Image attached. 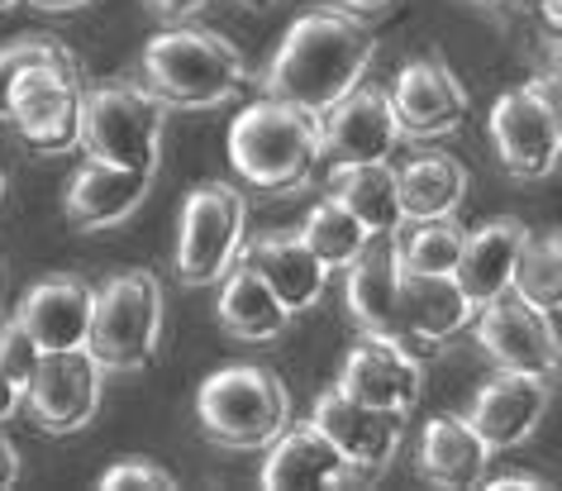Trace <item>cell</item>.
I'll return each instance as SVG.
<instances>
[{
  "label": "cell",
  "mask_w": 562,
  "mask_h": 491,
  "mask_svg": "<svg viewBox=\"0 0 562 491\" xmlns=\"http://www.w3.org/2000/svg\"><path fill=\"white\" fill-rule=\"evenodd\" d=\"M376 53V34L362 24L353 10H311L281 38L277 58L267 63L262 87L277 101H291L311 115L339 101L344 91H353L372 67Z\"/></svg>",
  "instance_id": "cell-1"
},
{
  "label": "cell",
  "mask_w": 562,
  "mask_h": 491,
  "mask_svg": "<svg viewBox=\"0 0 562 491\" xmlns=\"http://www.w3.org/2000/svg\"><path fill=\"white\" fill-rule=\"evenodd\" d=\"M229 163L258 191L286 196L311 187L315 167L325 163L319 115L291 101H277V96H262L248 110H238V120L229 124Z\"/></svg>",
  "instance_id": "cell-2"
},
{
  "label": "cell",
  "mask_w": 562,
  "mask_h": 491,
  "mask_svg": "<svg viewBox=\"0 0 562 491\" xmlns=\"http://www.w3.org/2000/svg\"><path fill=\"white\" fill-rule=\"evenodd\" d=\"M144 87L167 110H210L248 91V63L224 34L177 24L144 44Z\"/></svg>",
  "instance_id": "cell-3"
},
{
  "label": "cell",
  "mask_w": 562,
  "mask_h": 491,
  "mask_svg": "<svg viewBox=\"0 0 562 491\" xmlns=\"http://www.w3.org/2000/svg\"><path fill=\"white\" fill-rule=\"evenodd\" d=\"M195 415H201L210 444L248 454V448H267L291 425V391L272 368L234 362V368H220L201 382Z\"/></svg>",
  "instance_id": "cell-4"
},
{
  "label": "cell",
  "mask_w": 562,
  "mask_h": 491,
  "mask_svg": "<svg viewBox=\"0 0 562 491\" xmlns=\"http://www.w3.org/2000/svg\"><path fill=\"white\" fill-rule=\"evenodd\" d=\"M162 339V287L148 268H124L95 287L87 354L101 372H144Z\"/></svg>",
  "instance_id": "cell-5"
},
{
  "label": "cell",
  "mask_w": 562,
  "mask_h": 491,
  "mask_svg": "<svg viewBox=\"0 0 562 491\" xmlns=\"http://www.w3.org/2000/svg\"><path fill=\"white\" fill-rule=\"evenodd\" d=\"M167 105L138 81H105V87H81V138L87 158L115 167H144L153 172L162 153Z\"/></svg>",
  "instance_id": "cell-6"
},
{
  "label": "cell",
  "mask_w": 562,
  "mask_h": 491,
  "mask_svg": "<svg viewBox=\"0 0 562 491\" xmlns=\"http://www.w3.org/2000/svg\"><path fill=\"white\" fill-rule=\"evenodd\" d=\"M5 120L15 124L24 148L38 153V158L72 153L81 138V67L34 63L15 72L5 91Z\"/></svg>",
  "instance_id": "cell-7"
},
{
  "label": "cell",
  "mask_w": 562,
  "mask_h": 491,
  "mask_svg": "<svg viewBox=\"0 0 562 491\" xmlns=\"http://www.w3.org/2000/svg\"><path fill=\"white\" fill-rule=\"evenodd\" d=\"M491 144L501 167L515 181L553 177L562 158V115H558V77H539L496 96L491 105Z\"/></svg>",
  "instance_id": "cell-8"
},
{
  "label": "cell",
  "mask_w": 562,
  "mask_h": 491,
  "mask_svg": "<svg viewBox=\"0 0 562 491\" xmlns=\"http://www.w3.org/2000/svg\"><path fill=\"white\" fill-rule=\"evenodd\" d=\"M244 196L229 181H201L187 205H181L177 224V277L187 287H215L224 272L238 263L244 248Z\"/></svg>",
  "instance_id": "cell-9"
},
{
  "label": "cell",
  "mask_w": 562,
  "mask_h": 491,
  "mask_svg": "<svg viewBox=\"0 0 562 491\" xmlns=\"http://www.w3.org/2000/svg\"><path fill=\"white\" fill-rule=\"evenodd\" d=\"M472 334L496 368L533 372V377H548V382H553V372L562 362L553 315H543L539 305H529L519 291H501V297H491L486 305H476Z\"/></svg>",
  "instance_id": "cell-10"
},
{
  "label": "cell",
  "mask_w": 562,
  "mask_h": 491,
  "mask_svg": "<svg viewBox=\"0 0 562 491\" xmlns=\"http://www.w3.org/2000/svg\"><path fill=\"white\" fill-rule=\"evenodd\" d=\"M24 405H30L34 425L48 434L87 429L101 411V362L87 348L38 354L30 382H24Z\"/></svg>",
  "instance_id": "cell-11"
},
{
  "label": "cell",
  "mask_w": 562,
  "mask_h": 491,
  "mask_svg": "<svg viewBox=\"0 0 562 491\" xmlns=\"http://www.w3.org/2000/svg\"><path fill=\"white\" fill-rule=\"evenodd\" d=\"M344 297L348 315L368 339L396 344L401 354H411L405 339V320H401V254H396V234H372L358 248V258L344 268Z\"/></svg>",
  "instance_id": "cell-12"
},
{
  "label": "cell",
  "mask_w": 562,
  "mask_h": 491,
  "mask_svg": "<svg viewBox=\"0 0 562 491\" xmlns=\"http://www.w3.org/2000/svg\"><path fill=\"white\" fill-rule=\"evenodd\" d=\"M401 124L391 110V96L382 87H358L344 91L325 115H319V144H325L329 167L348 163H391V153L401 144Z\"/></svg>",
  "instance_id": "cell-13"
},
{
  "label": "cell",
  "mask_w": 562,
  "mask_h": 491,
  "mask_svg": "<svg viewBox=\"0 0 562 491\" xmlns=\"http://www.w3.org/2000/svg\"><path fill=\"white\" fill-rule=\"evenodd\" d=\"M311 425H315L319 434H325V439H329L334 448H339V454H344L348 462H353V468H358L362 477H376L391 458H396L405 415H396V411H376V405L353 401L348 391L329 387L325 397L315 401Z\"/></svg>",
  "instance_id": "cell-14"
},
{
  "label": "cell",
  "mask_w": 562,
  "mask_h": 491,
  "mask_svg": "<svg viewBox=\"0 0 562 491\" xmlns=\"http://www.w3.org/2000/svg\"><path fill=\"white\" fill-rule=\"evenodd\" d=\"M391 96V110H396V124L401 134L411 138H443L453 134L472 110V96L468 87L453 77V67L443 58H415L401 67L396 87L386 91Z\"/></svg>",
  "instance_id": "cell-15"
},
{
  "label": "cell",
  "mask_w": 562,
  "mask_h": 491,
  "mask_svg": "<svg viewBox=\"0 0 562 491\" xmlns=\"http://www.w3.org/2000/svg\"><path fill=\"white\" fill-rule=\"evenodd\" d=\"M543 415H548V377L496 368V377H486V382L476 387L468 425L482 434L486 448L496 454V448H519L525 439H533Z\"/></svg>",
  "instance_id": "cell-16"
},
{
  "label": "cell",
  "mask_w": 562,
  "mask_h": 491,
  "mask_svg": "<svg viewBox=\"0 0 562 491\" xmlns=\"http://www.w3.org/2000/svg\"><path fill=\"white\" fill-rule=\"evenodd\" d=\"M358 482H362V472L311 420L305 425H286L267 444V462H262L267 491H334V487H358Z\"/></svg>",
  "instance_id": "cell-17"
},
{
  "label": "cell",
  "mask_w": 562,
  "mask_h": 491,
  "mask_svg": "<svg viewBox=\"0 0 562 491\" xmlns=\"http://www.w3.org/2000/svg\"><path fill=\"white\" fill-rule=\"evenodd\" d=\"M476 305L462 297L448 272H405L401 268V320L405 339H411V358L429 362L439 348L472 325Z\"/></svg>",
  "instance_id": "cell-18"
},
{
  "label": "cell",
  "mask_w": 562,
  "mask_h": 491,
  "mask_svg": "<svg viewBox=\"0 0 562 491\" xmlns=\"http://www.w3.org/2000/svg\"><path fill=\"white\" fill-rule=\"evenodd\" d=\"M91 311H95V287L87 277H44L24 291L15 320L30 330V339L44 354H63V348H87V330H91Z\"/></svg>",
  "instance_id": "cell-19"
},
{
  "label": "cell",
  "mask_w": 562,
  "mask_h": 491,
  "mask_svg": "<svg viewBox=\"0 0 562 491\" xmlns=\"http://www.w3.org/2000/svg\"><path fill=\"white\" fill-rule=\"evenodd\" d=\"M148 187H153V172H144V167H115V163L91 158L87 167H77L72 181H67L63 215L81 234L110 230V224L134 215L138 201L148 196Z\"/></svg>",
  "instance_id": "cell-20"
},
{
  "label": "cell",
  "mask_w": 562,
  "mask_h": 491,
  "mask_svg": "<svg viewBox=\"0 0 562 491\" xmlns=\"http://www.w3.org/2000/svg\"><path fill=\"white\" fill-rule=\"evenodd\" d=\"M238 263H248L252 272L272 287V297L286 305V315H301L325 297L329 268L305 248L301 230H272L258 234L248 248H238Z\"/></svg>",
  "instance_id": "cell-21"
},
{
  "label": "cell",
  "mask_w": 562,
  "mask_h": 491,
  "mask_svg": "<svg viewBox=\"0 0 562 491\" xmlns=\"http://www.w3.org/2000/svg\"><path fill=\"white\" fill-rule=\"evenodd\" d=\"M419 368H425V362L401 354L396 344H382V339H368V334H362V344L348 348L344 372H339L334 387L348 391L353 401L376 405V411L411 415L415 401H419V382H425Z\"/></svg>",
  "instance_id": "cell-22"
},
{
  "label": "cell",
  "mask_w": 562,
  "mask_h": 491,
  "mask_svg": "<svg viewBox=\"0 0 562 491\" xmlns=\"http://www.w3.org/2000/svg\"><path fill=\"white\" fill-rule=\"evenodd\" d=\"M525 224L519 220H486L482 230L462 234V254L453 263V282L472 305H486L491 297L510 291L515 282V258L525 244Z\"/></svg>",
  "instance_id": "cell-23"
},
{
  "label": "cell",
  "mask_w": 562,
  "mask_h": 491,
  "mask_svg": "<svg viewBox=\"0 0 562 491\" xmlns=\"http://www.w3.org/2000/svg\"><path fill=\"white\" fill-rule=\"evenodd\" d=\"M486 468H491V448L468 425V415L425 420V429H419V472H425V482L448 487V491L482 487Z\"/></svg>",
  "instance_id": "cell-24"
},
{
  "label": "cell",
  "mask_w": 562,
  "mask_h": 491,
  "mask_svg": "<svg viewBox=\"0 0 562 491\" xmlns=\"http://www.w3.org/2000/svg\"><path fill=\"white\" fill-rule=\"evenodd\" d=\"M329 196L353 215L368 234H401L405 210L396 196V167L391 163H348L329 167Z\"/></svg>",
  "instance_id": "cell-25"
},
{
  "label": "cell",
  "mask_w": 562,
  "mask_h": 491,
  "mask_svg": "<svg viewBox=\"0 0 562 491\" xmlns=\"http://www.w3.org/2000/svg\"><path fill=\"white\" fill-rule=\"evenodd\" d=\"M396 196H401L405 220L453 215V210L462 205V196H468V167L443 148L415 153L411 163L396 167Z\"/></svg>",
  "instance_id": "cell-26"
},
{
  "label": "cell",
  "mask_w": 562,
  "mask_h": 491,
  "mask_svg": "<svg viewBox=\"0 0 562 491\" xmlns=\"http://www.w3.org/2000/svg\"><path fill=\"white\" fill-rule=\"evenodd\" d=\"M220 325L244 344H267L286 330V305L272 297V287L262 282L248 263H234L229 272L220 277Z\"/></svg>",
  "instance_id": "cell-27"
},
{
  "label": "cell",
  "mask_w": 562,
  "mask_h": 491,
  "mask_svg": "<svg viewBox=\"0 0 562 491\" xmlns=\"http://www.w3.org/2000/svg\"><path fill=\"white\" fill-rule=\"evenodd\" d=\"M510 291H519L529 305H539L543 315H558L562 305V244L558 234H525L515 258V282Z\"/></svg>",
  "instance_id": "cell-28"
},
{
  "label": "cell",
  "mask_w": 562,
  "mask_h": 491,
  "mask_svg": "<svg viewBox=\"0 0 562 491\" xmlns=\"http://www.w3.org/2000/svg\"><path fill=\"white\" fill-rule=\"evenodd\" d=\"M301 238H305V248H311V254L325 263V268L334 272V268H348V263L358 258V248L368 244V230H362V224L348 215V210L334 201H319L311 215H305V224H301Z\"/></svg>",
  "instance_id": "cell-29"
},
{
  "label": "cell",
  "mask_w": 562,
  "mask_h": 491,
  "mask_svg": "<svg viewBox=\"0 0 562 491\" xmlns=\"http://www.w3.org/2000/svg\"><path fill=\"white\" fill-rule=\"evenodd\" d=\"M462 224L453 215L439 220H415L411 234H396V254L405 272H448L453 277V263L462 254Z\"/></svg>",
  "instance_id": "cell-30"
},
{
  "label": "cell",
  "mask_w": 562,
  "mask_h": 491,
  "mask_svg": "<svg viewBox=\"0 0 562 491\" xmlns=\"http://www.w3.org/2000/svg\"><path fill=\"white\" fill-rule=\"evenodd\" d=\"M34 63H77V58L63 38H48V34H20V38H10V44H0V120H5L10 81H15V72H24V67H34Z\"/></svg>",
  "instance_id": "cell-31"
},
{
  "label": "cell",
  "mask_w": 562,
  "mask_h": 491,
  "mask_svg": "<svg viewBox=\"0 0 562 491\" xmlns=\"http://www.w3.org/2000/svg\"><path fill=\"white\" fill-rule=\"evenodd\" d=\"M177 477L158 458H120L101 477V491H172Z\"/></svg>",
  "instance_id": "cell-32"
},
{
  "label": "cell",
  "mask_w": 562,
  "mask_h": 491,
  "mask_svg": "<svg viewBox=\"0 0 562 491\" xmlns=\"http://www.w3.org/2000/svg\"><path fill=\"white\" fill-rule=\"evenodd\" d=\"M38 354H44V348L30 339V330H24L20 320H5V325H0V372H5L20 391H24V382H30Z\"/></svg>",
  "instance_id": "cell-33"
},
{
  "label": "cell",
  "mask_w": 562,
  "mask_h": 491,
  "mask_svg": "<svg viewBox=\"0 0 562 491\" xmlns=\"http://www.w3.org/2000/svg\"><path fill=\"white\" fill-rule=\"evenodd\" d=\"M144 5L162 20H191L195 10H205V0H144Z\"/></svg>",
  "instance_id": "cell-34"
},
{
  "label": "cell",
  "mask_w": 562,
  "mask_h": 491,
  "mask_svg": "<svg viewBox=\"0 0 562 491\" xmlns=\"http://www.w3.org/2000/svg\"><path fill=\"white\" fill-rule=\"evenodd\" d=\"M20 405H24V391L10 382L5 372H0V425H10V420L20 415Z\"/></svg>",
  "instance_id": "cell-35"
},
{
  "label": "cell",
  "mask_w": 562,
  "mask_h": 491,
  "mask_svg": "<svg viewBox=\"0 0 562 491\" xmlns=\"http://www.w3.org/2000/svg\"><path fill=\"white\" fill-rule=\"evenodd\" d=\"M491 491H543V477H519V472H505V477H482Z\"/></svg>",
  "instance_id": "cell-36"
},
{
  "label": "cell",
  "mask_w": 562,
  "mask_h": 491,
  "mask_svg": "<svg viewBox=\"0 0 562 491\" xmlns=\"http://www.w3.org/2000/svg\"><path fill=\"white\" fill-rule=\"evenodd\" d=\"M15 477H20V454H15V444L0 434V491L15 487Z\"/></svg>",
  "instance_id": "cell-37"
},
{
  "label": "cell",
  "mask_w": 562,
  "mask_h": 491,
  "mask_svg": "<svg viewBox=\"0 0 562 491\" xmlns=\"http://www.w3.org/2000/svg\"><path fill=\"white\" fill-rule=\"evenodd\" d=\"M34 10H48V15H67V10H87L91 0H30Z\"/></svg>",
  "instance_id": "cell-38"
},
{
  "label": "cell",
  "mask_w": 562,
  "mask_h": 491,
  "mask_svg": "<svg viewBox=\"0 0 562 491\" xmlns=\"http://www.w3.org/2000/svg\"><path fill=\"white\" fill-rule=\"evenodd\" d=\"M339 10H353V15H376V10H386L391 0H334Z\"/></svg>",
  "instance_id": "cell-39"
},
{
  "label": "cell",
  "mask_w": 562,
  "mask_h": 491,
  "mask_svg": "<svg viewBox=\"0 0 562 491\" xmlns=\"http://www.w3.org/2000/svg\"><path fill=\"white\" fill-rule=\"evenodd\" d=\"M238 5H248V10H267V5H277V0H238Z\"/></svg>",
  "instance_id": "cell-40"
},
{
  "label": "cell",
  "mask_w": 562,
  "mask_h": 491,
  "mask_svg": "<svg viewBox=\"0 0 562 491\" xmlns=\"http://www.w3.org/2000/svg\"><path fill=\"white\" fill-rule=\"evenodd\" d=\"M482 5H496V10H505V5H525V0H482Z\"/></svg>",
  "instance_id": "cell-41"
},
{
  "label": "cell",
  "mask_w": 562,
  "mask_h": 491,
  "mask_svg": "<svg viewBox=\"0 0 562 491\" xmlns=\"http://www.w3.org/2000/svg\"><path fill=\"white\" fill-rule=\"evenodd\" d=\"M0 201H5V172H0Z\"/></svg>",
  "instance_id": "cell-42"
},
{
  "label": "cell",
  "mask_w": 562,
  "mask_h": 491,
  "mask_svg": "<svg viewBox=\"0 0 562 491\" xmlns=\"http://www.w3.org/2000/svg\"><path fill=\"white\" fill-rule=\"evenodd\" d=\"M10 5H15V0H0V10H10Z\"/></svg>",
  "instance_id": "cell-43"
}]
</instances>
